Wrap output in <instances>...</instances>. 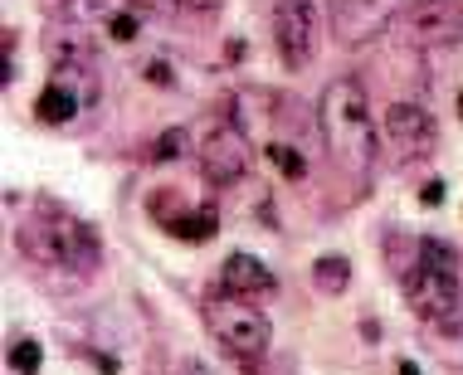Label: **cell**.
Returning a JSON list of instances; mask_svg holds the SVG:
<instances>
[{"label":"cell","mask_w":463,"mask_h":375,"mask_svg":"<svg viewBox=\"0 0 463 375\" xmlns=\"http://www.w3.org/2000/svg\"><path fill=\"white\" fill-rule=\"evenodd\" d=\"M317 127L327 142L332 161L342 171H352L356 181H366L381 156V136H375V112L371 98L361 89V79H332L317 98Z\"/></svg>","instance_id":"obj_1"},{"label":"cell","mask_w":463,"mask_h":375,"mask_svg":"<svg viewBox=\"0 0 463 375\" xmlns=\"http://www.w3.org/2000/svg\"><path fill=\"white\" fill-rule=\"evenodd\" d=\"M15 244L30 264L44 268H73V273H93L98 268V234L93 224H83L79 215L59 210L54 200H40L30 220L15 230Z\"/></svg>","instance_id":"obj_2"},{"label":"cell","mask_w":463,"mask_h":375,"mask_svg":"<svg viewBox=\"0 0 463 375\" xmlns=\"http://www.w3.org/2000/svg\"><path fill=\"white\" fill-rule=\"evenodd\" d=\"M400 293H405V303L420 322L458 336V327H463V278L454 268L430 264V258L420 254V244H415V264L400 268Z\"/></svg>","instance_id":"obj_3"},{"label":"cell","mask_w":463,"mask_h":375,"mask_svg":"<svg viewBox=\"0 0 463 375\" xmlns=\"http://www.w3.org/2000/svg\"><path fill=\"white\" fill-rule=\"evenodd\" d=\"M205 327L210 336L230 352L240 366H254V361L269 356V342H273V322L264 307L244 303V297H215V303H205Z\"/></svg>","instance_id":"obj_4"},{"label":"cell","mask_w":463,"mask_h":375,"mask_svg":"<svg viewBox=\"0 0 463 375\" xmlns=\"http://www.w3.org/2000/svg\"><path fill=\"white\" fill-rule=\"evenodd\" d=\"M381 132L391 146V161H400V166H415V161H430L439 152V122L424 103H391Z\"/></svg>","instance_id":"obj_5"},{"label":"cell","mask_w":463,"mask_h":375,"mask_svg":"<svg viewBox=\"0 0 463 375\" xmlns=\"http://www.w3.org/2000/svg\"><path fill=\"white\" fill-rule=\"evenodd\" d=\"M317 40H322V15L312 0H279L273 5V49L288 69H303L317 59Z\"/></svg>","instance_id":"obj_6"},{"label":"cell","mask_w":463,"mask_h":375,"mask_svg":"<svg viewBox=\"0 0 463 375\" xmlns=\"http://www.w3.org/2000/svg\"><path fill=\"white\" fill-rule=\"evenodd\" d=\"M93 98H98V73L93 69H54L49 83L40 89V98H34V117H40L44 127H69L83 108H93Z\"/></svg>","instance_id":"obj_7"},{"label":"cell","mask_w":463,"mask_h":375,"mask_svg":"<svg viewBox=\"0 0 463 375\" xmlns=\"http://www.w3.org/2000/svg\"><path fill=\"white\" fill-rule=\"evenodd\" d=\"M195 161H200V176L210 185H240L249 176V136L234 127V122H224V127H210V136L195 146Z\"/></svg>","instance_id":"obj_8"},{"label":"cell","mask_w":463,"mask_h":375,"mask_svg":"<svg viewBox=\"0 0 463 375\" xmlns=\"http://www.w3.org/2000/svg\"><path fill=\"white\" fill-rule=\"evenodd\" d=\"M405 34L415 49H449L463 40V0H410Z\"/></svg>","instance_id":"obj_9"},{"label":"cell","mask_w":463,"mask_h":375,"mask_svg":"<svg viewBox=\"0 0 463 375\" xmlns=\"http://www.w3.org/2000/svg\"><path fill=\"white\" fill-rule=\"evenodd\" d=\"M400 15V0H332V34L346 49H361L381 40Z\"/></svg>","instance_id":"obj_10"},{"label":"cell","mask_w":463,"mask_h":375,"mask_svg":"<svg viewBox=\"0 0 463 375\" xmlns=\"http://www.w3.org/2000/svg\"><path fill=\"white\" fill-rule=\"evenodd\" d=\"M220 287L230 297H264V293H273L279 287V278L269 273V264L264 258H254V254H230L220 264Z\"/></svg>","instance_id":"obj_11"},{"label":"cell","mask_w":463,"mask_h":375,"mask_svg":"<svg viewBox=\"0 0 463 375\" xmlns=\"http://www.w3.org/2000/svg\"><path fill=\"white\" fill-rule=\"evenodd\" d=\"M44 54H49L54 69H93L98 49H93L83 24H49L44 30Z\"/></svg>","instance_id":"obj_12"},{"label":"cell","mask_w":463,"mask_h":375,"mask_svg":"<svg viewBox=\"0 0 463 375\" xmlns=\"http://www.w3.org/2000/svg\"><path fill=\"white\" fill-rule=\"evenodd\" d=\"M54 24H108L118 15V0H40Z\"/></svg>","instance_id":"obj_13"},{"label":"cell","mask_w":463,"mask_h":375,"mask_svg":"<svg viewBox=\"0 0 463 375\" xmlns=\"http://www.w3.org/2000/svg\"><path fill=\"white\" fill-rule=\"evenodd\" d=\"M312 283H317L322 293H342V287L352 283V264H346L342 254H322L317 264H312Z\"/></svg>","instance_id":"obj_14"},{"label":"cell","mask_w":463,"mask_h":375,"mask_svg":"<svg viewBox=\"0 0 463 375\" xmlns=\"http://www.w3.org/2000/svg\"><path fill=\"white\" fill-rule=\"evenodd\" d=\"M44 366V346L34 336H10V370L15 375H34Z\"/></svg>","instance_id":"obj_15"},{"label":"cell","mask_w":463,"mask_h":375,"mask_svg":"<svg viewBox=\"0 0 463 375\" xmlns=\"http://www.w3.org/2000/svg\"><path fill=\"white\" fill-rule=\"evenodd\" d=\"M171 234H176V239H210V234H215V210H185V215L171 224Z\"/></svg>","instance_id":"obj_16"},{"label":"cell","mask_w":463,"mask_h":375,"mask_svg":"<svg viewBox=\"0 0 463 375\" xmlns=\"http://www.w3.org/2000/svg\"><path fill=\"white\" fill-rule=\"evenodd\" d=\"M191 142V136H185V127H171V132H161V142L152 146V152H146V161H171V156H181V146Z\"/></svg>","instance_id":"obj_17"},{"label":"cell","mask_w":463,"mask_h":375,"mask_svg":"<svg viewBox=\"0 0 463 375\" xmlns=\"http://www.w3.org/2000/svg\"><path fill=\"white\" fill-rule=\"evenodd\" d=\"M108 34L118 44H128V40H137V15H128V10H118V15L108 20Z\"/></svg>","instance_id":"obj_18"},{"label":"cell","mask_w":463,"mask_h":375,"mask_svg":"<svg viewBox=\"0 0 463 375\" xmlns=\"http://www.w3.org/2000/svg\"><path fill=\"white\" fill-rule=\"evenodd\" d=\"M269 156H273V161H279V166L288 171V176H303V171H307V166H303V161H298L293 152H288V146H269Z\"/></svg>","instance_id":"obj_19"},{"label":"cell","mask_w":463,"mask_h":375,"mask_svg":"<svg viewBox=\"0 0 463 375\" xmlns=\"http://www.w3.org/2000/svg\"><path fill=\"white\" fill-rule=\"evenodd\" d=\"M176 10H191V15H215L220 10V0H171Z\"/></svg>","instance_id":"obj_20"},{"label":"cell","mask_w":463,"mask_h":375,"mask_svg":"<svg viewBox=\"0 0 463 375\" xmlns=\"http://www.w3.org/2000/svg\"><path fill=\"white\" fill-rule=\"evenodd\" d=\"M400 375H420V370H415V361H400Z\"/></svg>","instance_id":"obj_21"},{"label":"cell","mask_w":463,"mask_h":375,"mask_svg":"<svg viewBox=\"0 0 463 375\" xmlns=\"http://www.w3.org/2000/svg\"><path fill=\"white\" fill-rule=\"evenodd\" d=\"M191 375H210V370H200V366H195V370H191Z\"/></svg>","instance_id":"obj_22"}]
</instances>
